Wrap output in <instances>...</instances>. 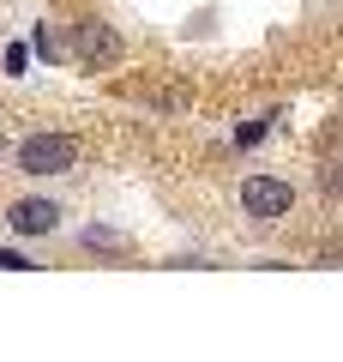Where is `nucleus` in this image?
<instances>
[{
    "mask_svg": "<svg viewBox=\"0 0 343 362\" xmlns=\"http://www.w3.org/2000/svg\"><path fill=\"white\" fill-rule=\"evenodd\" d=\"M13 163L25 169V175H66V169L78 163V139L73 133H25L18 139V151H13Z\"/></svg>",
    "mask_w": 343,
    "mask_h": 362,
    "instance_id": "nucleus-1",
    "label": "nucleus"
},
{
    "mask_svg": "<svg viewBox=\"0 0 343 362\" xmlns=\"http://www.w3.org/2000/svg\"><path fill=\"white\" fill-rule=\"evenodd\" d=\"M121 54H127V42H121L114 25H102V18H78L73 25V61L85 66V73H109Z\"/></svg>",
    "mask_w": 343,
    "mask_h": 362,
    "instance_id": "nucleus-2",
    "label": "nucleus"
},
{
    "mask_svg": "<svg viewBox=\"0 0 343 362\" xmlns=\"http://www.w3.org/2000/svg\"><path fill=\"white\" fill-rule=\"evenodd\" d=\"M241 211L253 223H277V218H289V211H295V187L283 175H247L241 181Z\"/></svg>",
    "mask_w": 343,
    "mask_h": 362,
    "instance_id": "nucleus-3",
    "label": "nucleus"
},
{
    "mask_svg": "<svg viewBox=\"0 0 343 362\" xmlns=\"http://www.w3.org/2000/svg\"><path fill=\"white\" fill-rule=\"evenodd\" d=\"M6 223H13V235H54L61 230V206L54 199H13Z\"/></svg>",
    "mask_w": 343,
    "mask_h": 362,
    "instance_id": "nucleus-4",
    "label": "nucleus"
},
{
    "mask_svg": "<svg viewBox=\"0 0 343 362\" xmlns=\"http://www.w3.org/2000/svg\"><path fill=\"white\" fill-rule=\"evenodd\" d=\"M85 247H102V254H127V235H114V230H85Z\"/></svg>",
    "mask_w": 343,
    "mask_h": 362,
    "instance_id": "nucleus-5",
    "label": "nucleus"
}]
</instances>
